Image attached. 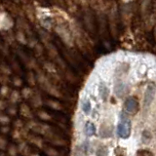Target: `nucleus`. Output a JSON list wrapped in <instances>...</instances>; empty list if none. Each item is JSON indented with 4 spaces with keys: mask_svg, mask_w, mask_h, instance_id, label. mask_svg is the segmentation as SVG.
<instances>
[{
    "mask_svg": "<svg viewBox=\"0 0 156 156\" xmlns=\"http://www.w3.org/2000/svg\"><path fill=\"white\" fill-rule=\"evenodd\" d=\"M81 23L83 28L86 33L92 39V41L96 43L99 38V33H98V23H97V17L96 13L88 6V7H81Z\"/></svg>",
    "mask_w": 156,
    "mask_h": 156,
    "instance_id": "1",
    "label": "nucleus"
},
{
    "mask_svg": "<svg viewBox=\"0 0 156 156\" xmlns=\"http://www.w3.org/2000/svg\"><path fill=\"white\" fill-rule=\"evenodd\" d=\"M54 31L61 39L63 46H66L68 49L74 48V39H73L72 34L68 27V23H62V24H58L54 27Z\"/></svg>",
    "mask_w": 156,
    "mask_h": 156,
    "instance_id": "2",
    "label": "nucleus"
},
{
    "mask_svg": "<svg viewBox=\"0 0 156 156\" xmlns=\"http://www.w3.org/2000/svg\"><path fill=\"white\" fill-rule=\"evenodd\" d=\"M107 17V23H108V29L110 36L115 40L118 37V30H119V21L120 15L116 7L112 6L108 10V16Z\"/></svg>",
    "mask_w": 156,
    "mask_h": 156,
    "instance_id": "3",
    "label": "nucleus"
},
{
    "mask_svg": "<svg viewBox=\"0 0 156 156\" xmlns=\"http://www.w3.org/2000/svg\"><path fill=\"white\" fill-rule=\"evenodd\" d=\"M132 122L128 118V116L124 113H121L120 122L117 125V135L121 139H128L131 136Z\"/></svg>",
    "mask_w": 156,
    "mask_h": 156,
    "instance_id": "4",
    "label": "nucleus"
},
{
    "mask_svg": "<svg viewBox=\"0 0 156 156\" xmlns=\"http://www.w3.org/2000/svg\"><path fill=\"white\" fill-rule=\"evenodd\" d=\"M14 19L13 17L6 11L0 10V31H8L11 30L14 27Z\"/></svg>",
    "mask_w": 156,
    "mask_h": 156,
    "instance_id": "5",
    "label": "nucleus"
},
{
    "mask_svg": "<svg viewBox=\"0 0 156 156\" xmlns=\"http://www.w3.org/2000/svg\"><path fill=\"white\" fill-rule=\"evenodd\" d=\"M22 4V9L24 12V16L26 19L29 23H36V14H35V6L32 4V2H28V1H22L20 2Z\"/></svg>",
    "mask_w": 156,
    "mask_h": 156,
    "instance_id": "6",
    "label": "nucleus"
},
{
    "mask_svg": "<svg viewBox=\"0 0 156 156\" xmlns=\"http://www.w3.org/2000/svg\"><path fill=\"white\" fill-rule=\"evenodd\" d=\"M45 139L47 140L48 143H50L51 144L55 145V146H60V147H63V146H66L67 145V141L61 135H58L57 133L54 132V129L52 130L51 133H49Z\"/></svg>",
    "mask_w": 156,
    "mask_h": 156,
    "instance_id": "7",
    "label": "nucleus"
},
{
    "mask_svg": "<svg viewBox=\"0 0 156 156\" xmlns=\"http://www.w3.org/2000/svg\"><path fill=\"white\" fill-rule=\"evenodd\" d=\"M125 110L130 114H136L140 110V104L139 101L134 97H130L128 99H126L124 104Z\"/></svg>",
    "mask_w": 156,
    "mask_h": 156,
    "instance_id": "8",
    "label": "nucleus"
},
{
    "mask_svg": "<svg viewBox=\"0 0 156 156\" xmlns=\"http://www.w3.org/2000/svg\"><path fill=\"white\" fill-rule=\"evenodd\" d=\"M16 26L18 27V30H22L27 34V36L33 35V31L29 22L26 18H18L16 21Z\"/></svg>",
    "mask_w": 156,
    "mask_h": 156,
    "instance_id": "9",
    "label": "nucleus"
},
{
    "mask_svg": "<svg viewBox=\"0 0 156 156\" xmlns=\"http://www.w3.org/2000/svg\"><path fill=\"white\" fill-rule=\"evenodd\" d=\"M113 135V126L109 122H104L99 128V136L101 139H108L111 138Z\"/></svg>",
    "mask_w": 156,
    "mask_h": 156,
    "instance_id": "10",
    "label": "nucleus"
},
{
    "mask_svg": "<svg viewBox=\"0 0 156 156\" xmlns=\"http://www.w3.org/2000/svg\"><path fill=\"white\" fill-rule=\"evenodd\" d=\"M155 94H156V86L153 84V83H151L147 86L145 90V93H144V105L145 107H148L151 102L153 101L154 100V97H155Z\"/></svg>",
    "mask_w": 156,
    "mask_h": 156,
    "instance_id": "11",
    "label": "nucleus"
},
{
    "mask_svg": "<svg viewBox=\"0 0 156 156\" xmlns=\"http://www.w3.org/2000/svg\"><path fill=\"white\" fill-rule=\"evenodd\" d=\"M89 148H90V144L88 140L83 141L81 144H78L75 145L74 149H73V156H88Z\"/></svg>",
    "mask_w": 156,
    "mask_h": 156,
    "instance_id": "12",
    "label": "nucleus"
},
{
    "mask_svg": "<svg viewBox=\"0 0 156 156\" xmlns=\"http://www.w3.org/2000/svg\"><path fill=\"white\" fill-rule=\"evenodd\" d=\"M28 132L29 131L26 128V126H24L22 129H14L12 131L11 135H12V138L15 140L18 141V143H21V141L24 140V139H27V136L29 135Z\"/></svg>",
    "mask_w": 156,
    "mask_h": 156,
    "instance_id": "13",
    "label": "nucleus"
},
{
    "mask_svg": "<svg viewBox=\"0 0 156 156\" xmlns=\"http://www.w3.org/2000/svg\"><path fill=\"white\" fill-rule=\"evenodd\" d=\"M44 48L46 49L48 57L50 58L51 60H53V62H55L58 57H61L60 52H58V49L57 48V46L55 45V44H53L52 42L46 44V45H44Z\"/></svg>",
    "mask_w": 156,
    "mask_h": 156,
    "instance_id": "14",
    "label": "nucleus"
},
{
    "mask_svg": "<svg viewBox=\"0 0 156 156\" xmlns=\"http://www.w3.org/2000/svg\"><path fill=\"white\" fill-rule=\"evenodd\" d=\"M63 74H65L66 80L70 83L71 85H77L78 82H79V77L76 75V73L73 71L72 69L67 67V69L66 71H63Z\"/></svg>",
    "mask_w": 156,
    "mask_h": 156,
    "instance_id": "15",
    "label": "nucleus"
},
{
    "mask_svg": "<svg viewBox=\"0 0 156 156\" xmlns=\"http://www.w3.org/2000/svg\"><path fill=\"white\" fill-rule=\"evenodd\" d=\"M27 140L30 144H33L35 146L39 149H45V140H44L43 138L39 136H33V135H28L27 136Z\"/></svg>",
    "mask_w": 156,
    "mask_h": 156,
    "instance_id": "16",
    "label": "nucleus"
},
{
    "mask_svg": "<svg viewBox=\"0 0 156 156\" xmlns=\"http://www.w3.org/2000/svg\"><path fill=\"white\" fill-rule=\"evenodd\" d=\"M39 24H40V27L43 28L44 30H46L48 32H51L54 30V27H55V22H54V18H47L39 21Z\"/></svg>",
    "mask_w": 156,
    "mask_h": 156,
    "instance_id": "17",
    "label": "nucleus"
},
{
    "mask_svg": "<svg viewBox=\"0 0 156 156\" xmlns=\"http://www.w3.org/2000/svg\"><path fill=\"white\" fill-rule=\"evenodd\" d=\"M30 104L34 108H39V107H41L43 105L44 102H43V99H42V95L40 94L39 91H34L33 96L30 99Z\"/></svg>",
    "mask_w": 156,
    "mask_h": 156,
    "instance_id": "18",
    "label": "nucleus"
},
{
    "mask_svg": "<svg viewBox=\"0 0 156 156\" xmlns=\"http://www.w3.org/2000/svg\"><path fill=\"white\" fill-rule=\"evenodd\" d=\"M38 36H39V39L41 40V44L44 46L46 45V44L50 43L52 41V35L50 32H48L46 30H44L43 28L41 27H38Z\"/></svg>",
    "mask_w": 156,
    "mask_h": 156,
    "instance_id": "19",
    "label": "nucleus"
},
{
    "mask_svg": "<svg viewBox=\"0 0 156 156\" xmlns=\"http://www.w3.org/2000/svg\"><path fill=\"white\" fill-rule=\"evenodd\" d=\"M20 113H21V115L26 119H29V120L33 119V113L30 109V107H29L28 105L24 104V102L20 105Z\"/></svg>",
    "mask_w": 156,
    "mask_h": 156,
    "instance_id": "20",
    "label": "nucleus"
},
{
    "mask_svg": "<svg viewBox=\"0 0 156 156\" xmlns=\"http://www.w3.org/2000/svg\"><path fill=\"white\" fill-rule=\"evenodd\" d=\"M99 95L102 101H107L109 98V89L105 82H101L99 84Z\"/></svg>",
    "mask_w": 156,
    "mask_h": 156,
    "instance_id": "21",
    "label": "nucleus"
},
{
    "mask_svg": "<svg viewBox=\"0 0 156 156\" xmlns=\"http://www.w3.org/2000/svg\"><path fill=\"white\" fill-rule=\"evenodd\" d=\"M42 67H43V69L47 72V74H55V73H58L57 66L53 62L44 61L42 62Z\"/></svg>",
    "mask_w": 156,
    "mask_h": 156,
    "instance_id": "22",
    "label": "nucleus"
},
{
    "mask_svg": "<svg viewBox=\"0 0 156 156\" xmlns=\"http://www.w3.org/2000/svg\"><path fill=\"white\" fill-rule=\"evenodd\" d=\"M96 131H97V129H96L95 124L93 123L92 121H87L84 125V128H83V132H84L85 136H88V138L93 136L96 134Z\"/></svg>",
    "mask_w": 156,
    "mask_h": 156,
    "instance_id": "23",
    "label": "nucleus"
},
{
    "mask_svg": "<svg viewBox=\"0 0 156 156\" xmlns=\"http://www.w3.org/2000/svg\"><path fill=\"white\" fill-rule=\"evenodd\" d=\"M17 148H18V152L21 153L23 156H29L31 154L30 147L28 146L27 141H24V140L19 143V144L17 145Z\"/></svg>",
    "mask_w": 156,
    "mask_h": 156,
    "instance_id": "24",
    "label": "nucleus"
},
{
    "mask_svg": "<svg viewBox=\"0 0 156 156\" xmlns=\"http://www.w3.org/2000/svg\"><path fill=\"white\" fill-rule=\"evenodd\" d=\"M80 108L81 111L83 112V114L85 115H90L91 112H92V104H91V101L88 100V99H84L82 100L80 102Z\"/></svg>",
    "mask_w": 156,
    "mask_h": 156,
    "instance_id": "25",
    "label": "nucleus"
},
{
    "mask_svg": "<svg viewBox=\"0 0 156 156\" xmlns=\"http://www.w3.org/2000/svg\"><path fill=\"white\" fill-rule=\"evenodd\" d=\"M127 92V87L123 82H118L116 83V85L114 86V93L115 95L118 98H122Z\"/></svg>",
    "mask_w": 156,
    "mask_h": 156,
    "instance_id": "26",
    "label": "nucleus"
},
{
    "mask_svg": "<svg viewBox=\"0 0 156 156\" xmlns=\"http://www.w3.org/2000/svg\"><path fill=\"white\" fill-rule=\"evenodd\" d=\"M24 66H26V67L28 69V71L38 70L39 69L38 61L34 57H28V60H27V63Z\"/></svg>",
    "mask_w": 156,
    "mask_h": 156,
    "instance_id": "27",
    "label": "nucleus"
},
{
    "mask_svg": "<svg viewBox=\"0 0 156 156\" xmlns=\"http://www.w3.org/2000/svg\"><path fill=\"white\" fill-rule=\"evenodd\" d=\"M46 105L50 107L51 109H54L56 111H62L63 109V106L60 101L57 100H47Z\"/></svg>",
    "mask_w": 156,
    "mask_h": 156,
    "instance_id": "28",
    "label": "nucleus"
},
{
    "mask_svg": "<svg viewBox=\"0 0 156 156\" xmlns=\"http://www.w3.org/2000/svg\"><path fill=\"white\" fill-rule=\"evenodd\" d=\"M15 38H16V41L22 45H27V34L22 30H17L15 33Z\"/></svg>",
    "mask_w": 156,
    "mask_h": 156,
    "instance_id": "29",
    "label": "nucleus"
},
{
    "mask_svg": "<svg viewBox=\"0 0 156 156\" xmlns=\"http://www.w3.org/2000/svg\"><path fill=\"white\" fill-rule=\"evenodd\" d=\"M2 35L5 39V42L7 43V45H12L14 42L16 41V38H15V34L13 33V30H8V31H4L1 32Z\"/></svg>",
    "mask_w": 156,
    "mask_h": 156,
    "instance_id": "30",
    "label": "nucleus"
},
{
    "mask_svg": "<svg viewBox=\"0 0 156 156\" xmlns=\"http://www.w3.org/2000/svg\"><path fill=\"white\" fill-rule=\"evenodd\" d=\"M21 92L18 90H13L9 95V101L11 102V105H16L21 100Z\"/></svg>",
    "mask_w": 156,
    "mask_h": 156,
    "instance_id": "31",
    "label": "nucleus"
},
{
    "mask_svg": "<svg viewBox=\"0 0 156 156\" xmlns=\"http://www.w3.org/2000/svg\"><path fill=\"white\" fill-rule=\"evenodd\" d=\"M108 147L105 144H99L96 147L95 154L96 156H108Z\"/></svg>",
    "mask_w": 156,
    "mask_h": 156,
    "instance_id": "32",
    "label": "nucleus"
},
{
    "mask_svg": "<svg viewBox=\"0 0 156 156\" xmlns=\"http://www.w3.org/2000/svg\"><path fill=\"white\" fill-rule=\"evenodd\" d=\"M10 65H11V69H12V71L14 70L15 71V73L18 75V76H20V75H22L23 74V72H22V69H21V66H20V65H19V62H17V60L15 58H10Z\"/></svg>",
    "mask_w": 156,
    "mask_h": 156,
    "instance_id": "33",
    "label": "nucleus"
},
{
    "mask_svg": "<svg viewBox=\"0 0 156 156\" xmlns=\"http://www.w3.org/2000/svg\"><path fill=\"white\" fill-rule=\"evenodd\" d=\"M27 81L28 83V85L30 88L35 87L37 84V80H36V74L33 71H27Z\"/></svg>",
    "mask_w": 156,
    "mask_h": 156,
    "instance_id": "34",
    "label": "nucleus"
},
{
    "mask_svg": "<svg viewBox=\"0 0 156 156\" xmlns=\"http://www.w3.org/2000/svg\"><path fill=\"white\" fill-rule=\"evenodd\" d=\"M34 90L30 87H23L21 92V97H23L26 100H30L31 97L33 96Z\"/></svg>",
    "mask_w": 156,
    "mask_h": 156,
    "instance_id": "35",
    "label": "nucleus"
},
{
    "mask_svg": "<svg viewBox=\"0 0 156 156\" xmlns=\"http://www.w3.org/2000/svg\"><path fill=\"white\" fill-rule=\"evenodd\" d=\"M44 51H45V48L42 45L41 43H38L37 45L33 48V52H34V55L37 58H43L44 56Z\"/></svg>",
    "mask_w": 156,
    "mask_h": 156,
    "instance_id": "36",
    "label": "nucleus"
},
{
    "mask_svg": "<svg viewBox=\"0 0 156 156\" xmlns=\"http://www.w3.org/2000/svg\"><path fill=\"white\" fill-rule=\"evenodd\" d=\"M13 73L10 66H7L6 63H0V74L3 76H10Z\"/></svg>",
    "mask_w": 156,
    "mask_h": 156,
    "instance_id": "37",
    "label": "nucleus"
},
{
    "mask_svg": "<svg viewBox=\"0 0 156 156\" xmlns=\"http://www.w3.org/2000/svg\"><path fill=\"white\" fill-rule=\"evenodd\" d=\"M44 151H45V153H46L47 156H62L61 151L57 150L56 148L52 147V146H48V147H45Z\"/></svg>",
    "mask_w": 156,
    "mask_h": 156,
    "instance_id": "38",
    "label": "nucleus"
},
{
    "mask_svg": "<svg viewBox=\"0 0 156 156\" xmlns=\"http://www.w3.org/2000/svg\"><path fill=\"white\" fill-rule=\"evenodd\" d=\"M37 116L39 117V119H41L43 121H51L52 120V115L49 114L45 110H38Z\"/></svg>",
    "mask_w": 156,
    "mask_h": 156,
    "instance_id": "39",
    "label": "nucleus"
},
{
    "mask_svg": "<svg viewBox=\"0 0 156 156\" xmlns=\"http://www.w3.org/2000/svg\"><path fill=\"white\" fill-rule=\"evenodd\" d=\"M151 139H152V135L149 131L144 130L143 133H141V140H143L144 144H149Z\"/></svg>",
    "mask_w": 156,
    "mask_h": 156,
    "instance_id": "40",
    "label": "nucleus"
},
{
    "mask_svg": "<svg viewBox=\"0 0 156 156\" xmlns=\"http://www.w3.org/2000/svg\"><path fill=\"white\" fill-rule=\"evenodd\" d=\"M39 42H38V39H37V37L34 35H30V36H28V38H27V45L29 47V48H31V49H33L34 47H35L37 44H38Z\"/></svg>",
    "mask_w": 156,
    "mask_h": 156,
    "instance_id": "41",
    "label": "nucleus"
},
{
    "mask_svg": "<svg viewBox=\"0 0 156 156\" xmlns=\"http://www.w3.org/2000/svg\"><path fill=\"white\" fill-rule=\"evenodd\" d=\"M9 95H10V89L7 85H2L0 87V98H1L2 100L9 97Z\"/></svg>",
    "mask_w": 156,
    "mask_h": 156,
    "instance_id": "42",
    "label": "nucleus"
},
{
    "mask_svg": "<svg viewBox=\"0 0 156 156\" xmlns=\"http://www.w3.org/2000/svg\"><path fill=\"white\" fill-rule=\"evenodd\" d=\"M18 148L15 144H9L7 148V155L8 156H18Z\"/></svg>",
    "mask_w": 156,
    "mask_h": 156,
    "instance_id": "43",
    "label": "nucleus"
},
{
    "mask_svg": "<svg viewBox=\"0 0 156 156\" xmlns=\"http://www.w3.org/2000/svg\"><path fill=\"white\" fill-rule=\"evenodd\" d=\"M17 55L18 57L21 58V61L23 62V65H26L27 60H28V56L27 55V53L24 52L23 50H22V49H18L17 50Z\"/></svg>",
    "mask_w": 156,
    "mask_h": 156,
    "instance_id": "44",
    "label": "nucleus"
},
{
    "mask_svg": "<svg viewBox=\"0 0 156 156\" xmlns=\"http://www.w3.org/2000/svg\"><path fill=\"white\" fill-rule=\"evenodd\" d=\"M11 122V118L9 117V115H6L4 113H0V125L6 126Z\"/></svg>",
    "mask_w": 156,
    "mask_h": 156,
    "instance_id": "45",
    "label": "nucleus"
},
{
    "mask_svg": "<svg viewBox=\"0 0 156 156\" xmlns=\"http://www.w3.org/2000/svg\"><path fill=\"white\" fill-rule=\"evenodd\" d=\"M114 154L116 156H127V150L122 146H117L114 149Z\"/></svg>",
    "mask_w": 156,
    "mask_h": 156,
    "instance_id": "46",
    "label": "nucleus"
},
{
    "mask_svg": "<svg viewBox=\"0 0 156 156\" xmlns=\"http://www.w3.org/2000/svg\"><path fill=\"white\" fill-rule=\"evenodd\" d=\"M7 112L10 116H16L17 115V112H18V109H17V106L15 105H10L7 106Z\"/></svg>",
    "mask_w": 156,
    "mask_h": 156,
    "instance_id": "47",
    "label": "nucleus"
},
{
    "mask_svg": "<svg viewBox=\"0 0 156 156\" xmlns=\"http://www.w3.org/2000/svg\"><path fill=\"white\" fill-rule=\"evenodd\" d=\"M12 83H13V85L15 86V87H17V88H19V87H22L23 86V79L20 76H18V75H15L14 77H13V79H12Z\"/></svg>",
    "mask_w": 156,
    "mask_h": 156,
    "instance_id": "48",
    "label": "nucleus"
},
{
    "mask_svg": "<svg viewBox=\"0 0 156 156\" xmlns=\"http://www.w3.org/2000/svg\"><path fill=\"white\" fill-rule=\"evenodd\" d=\"M7 144H8V141L7 139L5 138L3 135H0V150L3 151L7 148Z\"/></svg>",
    "mask_w": 156,
    "mask_h": 156,
    "instance_id": "49",
    "label": "nucleus"
},
{
    "mask_svg": "<svg viewBox=\"0 0 156 156\" xmlns=\"http://www.w3.org/2000/svg\"><path fill=\"white\" fill-rule=\"evenodd\" d=\"M136 156H154V154L148 149H140L136 152Z\"/></svg>",
    "mask_w": 156,
    "mask_h": 156,
    "instance_id": "50",
    "label": "nucleus"
},
{
    "mask_svg": "<svg viewBox=\"0 0 156 156\" xmlns=\"http://www.w3.org/2000/svg\"><path fill=\"white\" fill-rule=\"evenodd\" d=\"M13 125H14V129H22L24 127V123L22 119H16L14 121Z\"/></svg>",
    "mask_w": 156,
    "mask_h": 156,
    "instance_id": "51",
    "label": "nucleus"
},
{
    "mask_svg": "<svg viewBox=\"0 0 156 156\" xmlns=\"http://www.w3.org/2000/svg\"><path fill=\"white\" fill-rule=\"evenodd\" d=\"M0 132H1L2 135H7L10 133V127L8 125L6 126H2L1 128H0Z\"/></svg>",
    "mask_w": 156,
    "mask_h": 156,
    "instance_id": "52",
    "label": "nucleus"
},
{
    "mask_svg": "<svg viewBox=\"0 0 156 156\" xmlns=\"http://www.w3.org/2000/svg\"><path fill=\"white\" fill-rule=\"evenodd\" d=\"M7 102L5 101L4 100H2V99H0V111H3V110H5L7 108Z\"/></svg>",
    "mask_w": 156,
    "mask_h": 156,
    "instance_id": "53",
    "label": "nucleus"
},
{
    "mask_svg": "<svg viewBox=\"0 0 156 156\" xmlns=\"http://www.w3.org/2000/svg\"><path fill=\"white\" fill-rule=\"evenodd\" d=\"M0 156H8V155L5 152H3V151H1V152H0Z\"/></svg>",
    "mask_w": 156,
    "mask_h": 156,
    "instance_id": "54",
    "label": "nucleus"
},
{
    "mask_svg": "<svg viewBox=\"0 0 156 156\" xmlns=\"http://www.w3.org/2000/svg\"><path fill=\"white\" fill-rule=\"evenodd\" d=\"M29 156H40V155H39L38 153H31Z\"/></svg>",
    "mask_w": 156,
    "mask_h": 156,
    "instance_id": "55",
    "label": "nucleus"
},
{
    "mask_svg": "<svg viewBox=\"0 0 156 156\" xmlns=\"http://www.w3.org/2000/svg\"><path fill=\"white\" fill-rule=\"evenodd\" d=\"M2 47H3V45H2V44H1V41H0V51L2 50Z\"/></svg>",
    "mask_w": 156,
    "mask_h": 156,
    "instance_id": "56",
    "label": "nucleus"
},
{
    "mask_svg": "<svg viewBox=\"0 0 156 156\" xmlns=\"http://www.w3.org/2000/svg\"><path fill=\"white\" fill-rule=\"evenodd\" d=\"M1 79H2V75L0 74V83H1Z\"/></svg>",
    "mask_w": 156,
    "mask_h": 156,
    "instance_id": "57",
    "label": "nucleus"
}]
</instances>
